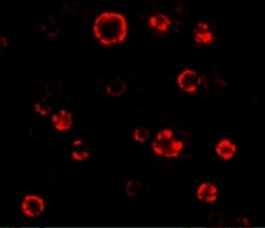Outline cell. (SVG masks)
Segmentation results:
<instances>
[{
	"instance_id": "obj_3",
	"label": "cell",
	"mask_w": 265,
	"mask_h": 228,
	"mask_svg": "<svg viewBox=\"0 0 265 228\" xmlns=\"http://www.w3.org/2000/svg\"><path fill=\"white\" fill-rule=\"evenodd\" d=\"M44 201L41 197L34 195L26 196L22 202L23 212L27 216L34 217L39 215L44 210Z\"/></svg>"
},
{
	"instance_id": "obj_9",
	"label": "cell",
	"mask_w": 265,
	"mask_h": 228,
	"mask_svg": "<svg viewBox=\"0 0 265 228\" xmlns=\"http://www.w3.org/2000/svg\"><path fill=\"white\" fill-rule=\"evenodd\" d=\"M127 89L126 82L121 78L118 77L111 81L106 88L107 93L114 97H118L123 94Z\"/></svg>"
},
{
	"instance_id": "obj_4",
	"label": "cell",
	"mask_w": 265,
	"mask_h": 228,
	"mask_svg": "<svg viewBox=\"0 0 265 228\" xmlns=\"http://www.w3.org/2000/svg\"><path fill=\"white\" fill-rule=\"evenodd\" d=\"M178 83L183 90L189 93L194 92L196 90L199 80L196 73L193 70H186L178 76Z\"/></svg>"
},
{
	"instance_id": "obj_11",
	"label": "cell",
	"mask_w": 265,
	"mask_h": 228,
	"mask_svg": "<svg viewBox=\"0 0 265 228\" xmlns=\"http://www.w3.org/2000/svg\"><path fill=\"white\" fill-rule=\"evenodd\" d=\"M149 136V132L146 128L140 127L137 129L134 133V137L137 141L143 142L145 141Z\"/></svg>"
},
{
	"instance_id": "obj_5",
	"label": "cell",
	"mask_w": 265,
	"mask_h": 228,
	"mask_svg": "<svg viewBox=\"0 0 265 228\" xmlns=\"http://www.w3.org/2000/svg\"><path fill=\"white\" fill-rule=\"evenodd\" d=\"M216 187L209 182H203L198 188L196 192L197 198L200 200L208 203L215 202L217 198Z\"/></svg>"
},
{
	"instance_id": "obj_8",
	"label": "cell",
	"mask_w": 265,
	"mask_h": 228,
	"mask_svg": "<svg viewBox=\"0 0 265 228\" xmlns=\"http://www.w3.org/2000/svg\"><path fill=\"white\" fill-rule=\"evenodd\" d=\"M52 121L57 130L64 131L68 129L70 127L72 118L70 113L66 110H62L53 115Z\"/></svg>"
},
{
	"instance_id": "obj_6",
	"label": "cell",
	"mask_w": 265,
	"mask_h": 228,
	"mask_svg": "<svg viewBox=\"0 0 265 228\" xmlns=\"http://www.w3.org/2000/svg\"><path fill=\"white\" fill-rule=\"evenodd\" d=\"M194 39L196 43L206 44L213 41L214 37L209 26L203 22H199L193 31Z\"/></svg>"
},
{
	"instance_id": "obj_12",
	"label": "cell",
	"mask_w": 265,
	"mask_h": 228,
	"mask_svg": "<svg viewBox=\"0 0 265 228\" xmlns=\"http://www.w3.org/2000/svg\"><path fill=\"white\" fill-rule=\"evenodd\" d=\"M141 185L139 183L131 180L127 183L126 186V189L127 194L130 196L135 195L139 192Z\"/></svg>"
},
{
	"instance_id": "obj_10",
	"label": "cell",
	"mask_w": 265,
	"mask_h": 228,
	"mask_svg": "<svg viewBox=\"0 0 265 228\" xmlns=\"http://www.w3.org/2000/svg\"><path fill=\"white\" fill-rule=\"evenodd\" d=\"M149 22L152 26L162 32L166 31L171 23L170 20L163 14L152 16L150 19Z\"/></svg>"
},
{
	"instance_id": "obj_2",
	"label": "cell",
	"mask_w": 265,
	"mask_h": 228,
	"mask_svg": "<svg viewBox=\"0 0 265 228\" xmlns=\"http://www.w3.org/2000/svg\"><path fill=\"white\" fill-rule=\"evenodd\" d=\"M153 150L157 154L168 158L178 156L183 147L182 142L175 139L169 129L159 131L153 142Z\"/></svg>"
},
{
	"instance_id": "obj_15",
	"label": "cell",
	"mask_w": 265,
	"mask_h": 228,
	"mask_svg": "<svg viewBox=\"0 0 265 228\" xmlns=\"http://www.w3.org/2000/svg\"><path fill=\"white\" fill-rule=\"evenodd\" d=\"M49 32H46L44 33L43 35V38H49Z\"/></svg>"
},
{
	"instance_id": "obj_13",
	"label": "cell",
	"mask_w": 265,
	"mask_h": 228,
	"mask_svg": "<svg viewBox=\"0 0 265 228\" xmlns=\"http://www.w3.org/2000/svg\"><path fill=\"white\" fill-rule=\"evenodd\" d=\"M47 29V24L43 23L39 31L42 33H44L46 32V31Z\"/></svg>"
},
{
	"instance_id": "obj_16",
	"label": "cell",
	"mask_w": 265,
	"mask_h": 228,
	"mask_svg": "<svg viewBox=\"0 0 265 228\" xmlns=\"http://www.w3.org/2000/svg\"><path fill=\"white\" fill-rule=\"evenodd\" d=\"M49 38H52L54 37V33L53 32H49Z\"/></svg>"
},
{
	"instance_id": "obj_1",
	"label": "cell",
	"mask_w": 265,
	"mask_h": 228,
	"mask_svg": "<svg viewBox=\"0 0 265 228\" xmlns=\"http://www.w3.org/2000/svg\"><path fill=\"white\" fill-rule=\"evenodd\" d=\"M93 30L96 37L102 43L109 45L124 39L127 32L126 22L120 14L104 13L96 19Z\"/></svg>"
},
{
	"instance_id": "obj_7",
	"label": "cell",
	"mask_w": 265,
	"mask_h": 228,
	"mask_svg": "<svg viewBox=\"0 0 265 228\" xmlns=\"http://www.w3.org/2000/svg\"><path fill=\"white\" fill-rule=\"evenodd\" d=\"M215 149L218 156L225 161H227L233 157L237 150V147L228 139L225 138L217 143Z\"/></svg>"
},
{
	"instance_id": "obj_14",
	"label": "cell",
	"mask_w": 265,
	"mask_h": 228,
	"mask_svg": "<svg viewBox=\"0 0 265 228\" xmlns=\"http://www.w3.org/2000/svg\"><path fill=\"white\" fill-rule=\"evenodd\" d=\"M43 23L39 22L36 23L33 27V29L35 31L39 30Z\"/></svg>"
}]
</instances>
